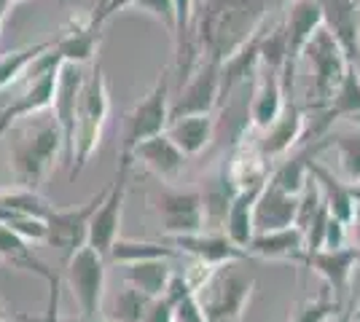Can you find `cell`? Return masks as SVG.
Segmentation results:
<instances>
[{
  "mask_svg": "<svg viewBox=\"0 0 360 322\" xmlns=\"http://www.w3.org/2000/svg\"><path fill=\"white\" fill-rule=\"evenodd\" d=\"M169 92H172L169 73H162L159 81L153 83V89L129 110L127 126H124V151L121 154H129L137 142L167 132V126H169V110H172V97H169Z\"/></svg>",
  "mask_w": 360,
  "mask_h": 322,
  "instance_id": "7",
  "label": "cell"
},
{
  "mask_svg": "<svg viewBox=\"0 0 360 322\" xmlns=\"http://www.w3.org/2000/svg\"><path fill=\"white\" fill-rule=\"evenodd\" d=\"M345 311V301H339L328 285L317 293L315 298H307L290 322H330L336 314Z\"/></svg>",
  "mask_w": 360,
  "mask_h": 322,
  "instance_id": "35",
  "label": "cell"
},
{
  "mask_svg": "<svg viewBox=\"0 0 360 322\" xmlns=\"http://www.w3.org/2000/svg\"><path fill=\"white\" fill-rule=\"evenodd\" d=\"M54 46V41H44V43H35V46L19 48V51H11V54H3L0 57V89L11 86L14 81H19L22 76H27L30 65L41 54H46L49 48Z\"/></svg>",
  "mask_w": 360,
  "mask_h": 322,
  "instance_id": "33",
  "label": "cell"
},
{
  "mask_svg": "<svg viewBox=\"0 0 360 322\" xmlns=\"http://www.w3.org/2000/svg\"><path fill=\"white\" fill-rule=\"evenodd\" d=\"M68 282L73 288L84 320H97L105 293V255L91 245H84L68 261Z\"/></svg>",
  "mask_w": 360,
  "mask_h": 322,
  "instance_id": "8",
  "label": "cell"
},
{
  "mask_svg": "<svg viewBox=\"0 0 360 322\" xmlns=\"http://www.w3.org/2000/svg\"><path fill=\"white\" fill-rule=\"evenodd\" d=\"M312 175L317 177L320 188H323V199L328 204L330 215H336L345 223H352L355 210H358V199L352 194V185L347 183V180H339L330 169H326L317 161H312Z\"/></svg>",
  "mask_w": 360,
  "mask_h": 322,
  "instance_id": "29",
  "label": "cell"
},
{
  "mask_svg": "<svg viewBox=\"0 0 360 322\" xmlns=\"http://www.w3.org/2000/svg\"><path fill=\"white\" fill-rule=\"evenodd\" d=\"M167 135L175 140V145L186 156H196L215 140V119H212V113L183 116V119L169 121Z\"/></svg>",
  "mask_w": 360,
  "mask_h": 322,
  "instance_id": "26",
  "label": "cell"
},
{
  "mask_svg": "<svg viewBox=\"0 0 360 322\" xmlns=\"http://www.w3.org/2000/svg\"><path fill=\"white\" fill-rule=\"evenodd\" d=\"M172 247L178 253H186L191 255L194 261L205 263V266H224V263L231 261H245L250 253L245 247L234 245L229 236H221V234H188V236H172Z\"/></svg>",
  "mask_w": 360,
  "mask_h": 322,
  "instance_id": "17",
  "label": "cell"
},
{
  "mask_svg": "<svg viewBox=\"0 0 360 322\" xmlns=\"http://www.w3.org/2000/svg\"><path fill=\"white\" fill-rule=\"evenodd\" d=\"M360 261V250L358 247H342V250H317L307 255V263L315 269L317 274L326 279L333 295L339 301L347 298L349 290V279L355 274V266Z\"/></svg>",
  "mask_w": 360,
  "mask_h": 322,
  "instance_id": "19",
  "label": "cell"
},
{
  "mask_svg": "<svg viewBox=\"0 0 360 322\" xmlns=\"http://www.w3.org/2000/svg\"><path fill=\"white\" fill-rule=\"evenodd\" d=\"M360 113V73L355 70V65H349V70L345 73L342 83L336 86V92L330 97V102L320 110V121L315 123L312 135H320L330 126L333 119H352Z\"/></svg>",
  "mask_w": 360,
  "mask_h": 322,
  "instance_id": "28",
  "label": "cell"
},
{
  "mask_svg": "<svg viewBox=\"0 0 360 322\" xmlns=\"http://www.w3.org/2000/svg\"><path fill=\"white\" fill-rule=\"evenodd\" d=\"M129 154H132V159L143 161L153 175H159V177H165V180L178 177L180 172H183V167H186V159H188L167 132L137 142Z\"/></svg>",
  "mask_w": 360,
  "mask_h": 322,
  "instance_id": "22",
  "label": "cell"
},
{
  "mask_svg": "<svg viewBox=\"0 0 360 322\" xmlns=\"http://www.w3.org/2000/svg\"><path fill=\"white\" fill-rule=\"evenodd\" d=\"M355 70H358V73H360V60H358V62H355Z\"/></svg>",
  "mask_w": 360,
  "mask_h": 322,
  "instance_id": "51",
  "label": "cell"
},
{
  "mask_svg": "<svg viewBox=\"0 0 360 322\" xmlns=\"http://www.w3.org/2000/svg\"><path fill=\"white\" fill-rule=\"evenodd\" d=\"M323 30V8L320 0H290V8L285 16V35H288V62L283 67L285 89L293 83L296 62L304 57V48L309 41Z\"/></svg>",
  "mask_w": 360,
  "mask_h": 322,
  "instance_id": "13",
  "label": "cell"
},
{
  "mask_svg": "<svg viewBox=\"0 0 360 322\" xmlns=\"http://www.w3.org/2000/svg\"><path fill=\"white\" fill-rule=\"evenodd\" d=\"M159 217L167 234L172 236H188V234H199L207 229L205 220V204H202V194L188 191V194H178V191H167L159 196Z\"/></svg>",
  "mask_w": 360,
  "mask_h": 322,
  "instance_id": "15",
  "label": "cell"
},
{
  "mask_svg": "<svg viewBox=\"0 0 360 322\" xmlns=\"http://www.w3.org/2000/svg\"><path fill=\"white\" fill-rule=\"evenodd\" d=\"M296 215H299V194H288L269 180L255 204V234L296 226Z\"/></svg>",
  "mask_w": 360,
  "mask_h": 322,
  "instance_id": "20",
  "label": "cell"
},
{
  "mask_svg": "<svg viewBox=\"0 0 360 322\" xmlns=\"http://www.w3.org/2000/svg\"><path fill=\"white\" fill-rule=\"evenodd\" d=\"M86 73H81V65L62 62L57 76V92H54V119L60 123L65 137V164L73 169L75 164V137H78V110H81V89H84Z\"/></svg>",
  "mask_w": 360,
  "mask_h": 322,
  "instance_id": "11",
  "label": "cell"
},
{
  "mask_svg": "<svg viewBox=\"0 0 360 322\" xmlns=\"http://www.w3.org/2000/svg\"><path fill=\"white\" fill-rule=\"evenodd\" d=\"M132 3H135V0H110V3L105 6V11L97 16V19H91V25H94V27H103L113 14H119V11H124V8H132Z\"/></svg>",
  "mask_w": 360,
  "mask_h": 322,
  "instance_id": "43",
  "label": "cell"
},
{
  "mask_svg": "<svg viewBox=\"0 0 360 322\" xmlns=\"http://www.w3.org/2000/svg\"><path fill=\"white\" fill-rule=\"evenodd\" d=\"M41 322H60V320H41Z\"/></svg>",
  "mask_w": 360,
  "mask_h": 322,
  "instance_id": "53",
  "label": "cell"
},
{
  "mask_svg": "<svg viewBox=\"0 0 360 322\" xmlns=\"http://www.w3.org/2000/svg\"><path fill=\"white\" fill-rule=\"evenodd\" d=\"M358 25H360V6H358Z\"/></svg>",
  "mask_w": 360,
  "mask_h": 322,
  "instance_id": "54",
  "label": "cell"
},
{
  "mask_svg": "<svg viewBox=\"0 0 360 322\" xmlns=\"http://www.w3.org/2000/svg\"><path fill=\"white\" fill-rule=\"evenodd\" d=\"M269 0H207L194 22V38L202 54L226 62L264 30Z\"/></svg>",
  "mask_w": 360,
  "mask_h": 322,
  "instance_id": "1",
  "label": "cell"
},
{
  "mask_svg": "<svg viewBox=\"0 0 360 322\" xmlns=\"http://www.w3.org/2000/svg\"><path fill=\"white\" fill-rule=\"evenodd\" d=\"M240 194V185L234 183L229 167L221 169L210 183L205 185L202 191V204H205V220H207V229H226V217H229V210Z\"/></svg>",
  "mask_w": 360,
  "mask_h": 322,
  "instance_id": "27",
  "label": "cell"
},
{
  "mask_svg": "<svg viewBox=\"0 0 360 322\" xmlns=\"http://www.w3.org/2000/svg\"><path fill=\"white\" fill-rule=\"evenodd\" d=\"M250 255L271 258V261H307V236L299 226H288L277 231H261L248 245Z\"/></svg>",
  "mask_w": 360,
  "mask_h": 322,
  "instance_id": "23",
  "label": "cell"
},
{
  "mask_svg": "<svg viewBox=\"0 0 360 322\" xmlns=\"http://www.w3.org/2000/svg\"><path fill=\"white\" fill-rule=\"evenodd\" d=\"M16 3H25V0H11V6H16Z\"/></svg>",
  "mask_w": 360,
  "mask_h": 322,
  "instance_id": "52",
  "label": "cell"
},
{
  "mask_svg": "<svg viewBox=\"0 0 360 322\" xmlns=\"http://www.w3.org/2000/svg\"><path fill=\"white\" fill-rule=\"evenodd\" d=\"M0 322H6V320H3V317H0Z\"/></svg>",
  "mask_w": 360,
  "mask_h": 322,
  "instance_id": "55",
  "label": "cell"
},
{
  "mask_svg": "<svg viewBox=\"0 0 360 322\" xmlns=\"http://www.w3.org/2000/svg\"><path fill=\"white\" fill-rule=\"evenodd\" d=\"M62 60L49 48L46 54H41L38 60L30 65L27 70V92L22 94L19 100H14L11 105H6L0 110V137L14 126L19 119L27 116H38L44 113L46 107H51L54 102V92H57V76H60Z\"/></svg>",
  "mask_w": 360,
  "mask_h": 322,
  "instance_id": "5",
  "label": "cell"
},
{
  "mask_svg": "<svg viewBox=\"0 0 360 322\" xmlns=\"http://www.w3.org/2000/svg\"><path fill=\"white\" fill-rule=\"evenodd\" d=\"M65 154V137L57 119L51 121H38L22 140H16L11 151V164H14V177L22 188H32L49 175L54 159Z\"/></svg>",
  "mask_w": 360,
  "mask_h": 322,
  "instance_id": "4",
  "label": "cell"
},
{
  "mask_svg": "<svg viewBox=\"0 0 360 322\" xmlns=\"http://www.w3.org/2000/svg\"><path fill=\"white\" fill-rule=\"evenodd\" d=\"M132 8L148 14L150 19H156L162 27H165L172 38H175V25H178V16H175V0H135Z\"/></svg>",
  "mask_w": 360,
  "mask_h": 322,
  "instance_id": "38",
  "label": "cell"
},
{
  "mask_svg": "<svg viewBox=\"0 0 360 322\" xmlns=\"http://www.w3.org/2000/svg\"><path fill=\"white\" fill-rule=\"evenodd\" d=\"M355 320H358V322H360V307H358V311H355Z\"/></svg>",
  "mask_w": 360,
  "mask_h": 322,
  "instance_id": "50",
  "label": "cell"
},
{
  "mask_svg": "<svg viewBox=\"0 0 360 322\" xmlns=\"http://www.w3.org/2000/svg\"><path fill=\"white\" fill-rule=\"evenodd\" d=\"M347 226H349V223L339 220L336 215H330L328 229H326V245H323V250H342L345 242H347Z\"/></svg>",
  "mask_w": 360,
  "mask_h": 322,
  "instance_id": "41",
  "label": "cell"
},
{
  "mask_svg": "<svg viewBox=\"0 0 360 322\" xmlns=\"http://www.w3.org/2000/svg\"><path fill=\"white\" fill-rule=\"evenodd\" d=\"M229 172L240 188L266 183L269 180V159L261 154V148H240L229 164Z\"/></svg>",
  "mask_w": 360,
  "mask_h": 322,
  "instance_id": "31",
  "label": "cell"
},
{
  "mask_svg": "<svg viewBox=\"0 0 360 322\" xmlns=\"http://www.w3.org/2000/svg\"><path fill=\"white\" fill-rule=\"evenodd\" d=\"M97 48H100V27H94L91 19H84V22H73L68 30H62L51 51L62 62L86 65V62H91Z\"/></svg>",
  "mask_w": 360,
  "mask_h": 322,
  "instance_id": "24",
  "label": "cell"
},
{
  "mask_svg": "<svg viewBox=\"0 0 360 322\" xmlns=\"http://www.w3.org/2000/svg\"><path fill=\"white\" fill-rule=\"evenodd\" d=\"M8 8H11V0H0V30H3V19L8 14Z\"/></svg>",
  "mask_w": 360,
  "mask_h": 322,
  "instance_id": "46",
  "label": "cell"
},
{
  "mask_svg": "<svg viewBox=\"0 0 360 322\" xmlns=\"http://www.w3.org/2000/svg\"><path fill=\"white\" fill-rule=\"evenodd\" d=\"M352 239H355V245H358L360 250V204H358V210H355V217H352Z\"/></svg>",
  "mask_w": 360,
  "mask_h": 322,
  "instance_id": "44",
  "label": "cell"
},
{
  "mask_svg": "<svg viewBox=\"0 0 360 322\" xmlns=\"http://www.w3.org/2000/svg\"><path fill=\"white\" fill-rule=\"evenodd\" d=\"M75 322H103V320H84V317H81V320H75ZM108 322H113V320H108Z\"/></svg>",
  "mask_w": 360,
  "mask_h": 322,
  "instance_id": "49",
  "label": "cell"
},
{
  "mask_svg": "<svg viewBox=\"0 0 360 322\" xmlns=\"http://www.w3.org/2000/svg\"><path fill=\"white\" fill-rule=\"evenodd\" d=\"M330 140H333V148H336V164L342 172V180H347L349 185L360 183V129L336 135Z\"/></svg>",
  "mask_w": 360,
  "mask_h": 322,
  "instance_id": "36",
  "label": "cell"
},
{
  "mask_svg": "<svg viewBox=\"0 0 360 322\" xmlns=\"http://www.w3.org/2000/svg\"><path fill=\"white\" fill-rule=\"evenodd\" d=\"M143 322H175V307L167 301L165 295L162 298H153V304H150L148 314H146Z\"/></svg>",
  "mask_w": 360,
  "mask_h": 322,
  "instance_id": "42",
  "label": "cell"
},
{
  "mask_svg": "<svg viewBox=\"0 0 360 322\" xmlns=\"http://www.w3.org/2000/svg\"><path fill=\"white\" fill-rule=\"evenodd\" d=\"M253 288V274L242 271L237 261H231L212 269L207 279L196 288V298L207 322H240Z\"/></svg>",
  "mask_w": 360,
  "mask_h": 322,
  "instance_id": "2",
  "label": "cell"
},
{
  "mask_svg": "<svg viewBox=\"0 0 360 322\" xmlns=\"http://www.w3.org/2000/svg\"><path fill=\"white\" fill-rule=\"evenodd\" d=\"M169 258H153V261H140L127 266V279L129 285H135L137 290H143L150 298H162L172 279V269H169Z\"/></svg>",
  "mask_w": 360,
  "mask_h": 322,
  "instance_id": "30",
  "label": "cell"
},
{
  "mask_svg": "<svg viewBox=\"0 0 360 322\" xmlns=\"http://www.w3.org/2000/svg\"><path fill=\"white\" fill-rule=\"evenodd\" d=\"M108 3H110V0H97V6H94V14L89 16V19H97V16L103 14V11H105V6Z\"/></svg>",
  "mask_w": 360,
  "mask_h": 322,
  "instance_id": "47",
  "label": "cell"
},
{
  "mask_svg": "<svg viewBox=\"0 0 360 322\" xmlns=\"http://www.w3.org/2000/svg\"><path fill=\"white\" fill-rule=\"evenodd\" d=\"M175 322H207L205 311H202V304H199V298H196V293L188 295V298H183L178 307H175Z\"/></svg>",
  "mask_w": 360,
  "mask_h": 322,
  "instance_id": "40",
  "label": "cell"
},
{
  "mask_svg": "<svg viewBox=\"0 0 360 322\" xmlns=\"http://www.w3.org/2000/svg\"><path fill=\"white\" fill-rule=\"evenodd\" d=\"M330 322H355V311H342V314H336Z\"/></svg>",
  "mask_w": 360,
  "mask_h": 322,
  "instance_id": "45",
  "label": "cell"
},
{
  "mask_svg": "<svg viewBox=\"0 0 360 322\" xmlns=\"http://www.w3.org/2000/svg\"><path fill=\"white\" fill-rule=\"evenodd\" d=\"M153 298L146 295L143 290H137L135 285H129L127 290H121L113 301V311L110 320L113 322H143L148 314Z\"/></svg>",
  "mask_w": 360,
  "mask_h": 322,
  "instance_id": "37",
  "label": "cell"
},
{
  "mask_svg": "<svg viewBox=\"0 0 360 322\" xmlns=\"http://www.w3.org/2000/svg\"><path fill=\"white\" fill-rule=\"evenodd\" d=\"M360 0H320L323 8V27L345 48L349 65L360 60V25H358Z\"/></svg>",
  "mask_w": 360,
  "mask_h": 322,
  "instance_id": "18",
  "label": "cell"
},
{
  "mask_svg": "<svg viewBox=\"0 0 360 322\" xmlns=\"http://www.w3.org/2000/svg\"><path fill=\"white\" fill-rule=\"evenodd\" d=\"M105 196H108V188H103L84 207H75V210H51L49 213V217H46V229H49L46 242L54 245L57 250H62L65 263L70 261L84 245H89L91 217L97 215V210L105 201Z\"/></svg>",
  "mask_w": 360,
  "mask_h": 322,
  "instance_id": "10",
  "label": "cell"
},
{
  "mask_svg": "<svg viewBox=\"0 0 360 322\" xmlns=\"http://www.w3.org/2000/svg\"><path fill=\"white\" fill-rule=\"evenodd\" d=\"M178 255L175 247H167V245H156V242H137V239H116L108 258L116 263H140V261H153V258H172Z\"/></svg>",
  "mask_w": 360,
  "mask_h": 322,
  "instance_id": "32",
  "label": "cell"
},
{
  "mask_svg": "<svg viewBox=\"0 0 360 322\" xmlns=\"http://www.w3.org/2000/svg\"><path fill=\"white\" fill-rule=\"evenodd\" d=\"M309 175H312V161H309V151H307V154H296L285 159L269 175V180L277 188L288 191V194H301L307 180H309Z\"/></svg>",
  "mask_w": 360,
  "mask_h": 322,
  "instance_id": "34",
  "label": "cell"
},
{
  "mask_svg": "<svg viewBox=\"0 0 360 322\" xmlns=\"http://www.w3.org/2000/svg\"><path fill=\"white\" fill-rule=\"evenodd\" d=\"M304 135H307V119H304L299 105L288 102L285 110L280 113V119L271 123L269 129H264V137L258 142V148L266 159H283L290 154L293 145H299Z\"/></svg>",
  "mask_w": 360,
  "mask_h": 322,
  "instance_id": "21",
  "label": "cell"
},
{
  "mask_svg": "<svg viewBox=\"0 0 360 322\" xmlns=\"http://www.w3.org/2000/svg\"><path fill=\"white\" fill-rule=\"evenodd\" d=\"M129 167H132V154H121V164L116 177L108 183V196L105 201L100 204L97 215L91 217L89 226V245L103 253L108 258L113 242L119 239V223H121V204H124V196H127V175H129Z\"/></svg>",
  "mask_w": 360,
  "mask_h": 322,
  "instance_id": "12",
  "label": "cell"
},
{
  "mask_svg": "<svg viewBox=\"0 0 360 322\" xmlns=\"http://www.w3.org/2000/svg\"><path fill=\"white\" fill-rule=\"evenodd\" d=\"M0 258L8 263H14L25 271H32L35 276H41L46 285H49V314L44 320H57V304H60V276L54 274L49 266H46L30 247L27 239H22L16 231H11L6 223H0Z\"/></svg>",
  "mask_w": 360,
  "mask_h": 322,
  "instance_id": "14",
  "label": "cell"
},
{
  "mask_svg": "<svg viewBox=\"0 0 360 322\" xmlns=\"http://www.w3.org/2000/svg\"><path fill=\"white\" fill-rule=\"evenodd\" d=\"M355 322H358V320H355Z\"/></svg>",
  "mask_w": 360,
  "mask_h": 322,
  "instance_id": "56",
  "label": "cell"
},
{
  "mask_svg": "<svg viewBox=\"0 0 360 322\" xmlns=\"http://www.w3.org/2000/svg\"><path fill=\"white\" fill-rule=\"evenodd\" d=\"M352 194H355V199H358V204H360V183L352 185Z\"/></svg>",
  "mask_w": 360,
  "mask_h": 322,
  "instance_id": "48",
  "label": "cell"
},
{
  "mask_svg": "<svg viewBox=\"0 0 360 322\" xmlns=\"http://www.w3.org/2000/svg\"><path fill=\"white\" fill-rule=\"evenodd\" d=\"M304 60L309 62V70H312V92H309L315 97L312 107L323 110L330 102L336 86L342 83L345 73L349 70V60H347L345 48L339 46V41L326 27L304 48Z\"/></svg>",
  "mask_w": 360,
  "mask_h": 322,
  "instance_id": "6",
  "label": "cell"
},
{
  "mask_svg": "<svg viewBox=\"0 0 360 322\" xmlns=\"http://www.w3.org/2000/svg\"><path fill=\"white\" fill-rule=\"evenodd\" d=\"M328 220H330V210H328V204H323V207H320V213L312 217L309 229L304 231V236H307V253H317V250H323V245H326V229H328Z\"/></svg>",
  "mask_w": 360,
  "mask_h": 322,
  "instance_id": "39",
  "label": "cell"
},
{
  "mask_svg": "<svg viewBox=\"0 0 360 322\" xmlns=\"http://www.w3.org/2000/svg\"><path fill=\"white\" fill-rule=\"evenodd\" d=\"M108 113H110V94H108L105 73L100 65H94L84 89H81V110H78V137H75V164L70 169V177L81 175L84 167L89 164L94 151L100 148L103 129H105Z\"/></svg>",
  "mask_w": 360,
  "mask_h": 322,
  "instance_id": "3",
  "label": "cell"
},
{
  "mask_svg": "<svg viewBox=\"0 0 360 322\" xmlns=\"http://www.w3.org/2000/svg\"><path fill=\"white\" fill-rule=\"evenodd\" d=\"M221 65L224 62L215 57H202L191 78L180 86L178 97H172L169 121L194 113H212L215 107H221Z\"/></svg>",
  "mask_w": 360,
  "mask_h": 322,
  "instance_id": "9",
  "label": "cell"
},
{
  "mask_svg": "<svg viewBox=\"0 0 360 322\" xmlns=\"http://www.w3.org/2000/svg\"><path fill=\"white\" fill-rule=\"evenodd\" d=\"M285 94L288 89L283 81V70L261 65L253 83V97H250V121L255 129H269L280 119V113L288 105Z\"/></svg>",
  "mask_w": 360,
  "mask_h": 322,
  "instance_id": "16",
  "label": "cell"
},
{
  "mask_svg": "<svg viewBox=\"0 0 360 322\" xmlns=\"http://www.w3.org/2000/svg\"><path fill=\"white\" fill-rule=\"evenodd\" d=\"M269 183V180H266ZM266 183H258V185H248V188H240L237 199L231 204L229 210V217H226V236L248 250L250 239L255 236V204H258V196L264 191Z\"/></svg>",
  "mask_w": 360,
  "mask_h": 322,
  "instance_id": "25",
  "label": "cell"
}]
</instances>
